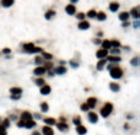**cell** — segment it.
Here are the masks:
<instances>
[{
	"label": "cell",
	"instance_id": "6da1fadb",
	"mask_svg": "<svg viewBox=\"0 0 140 135\" xmlns=\"http://www.w3.org/2000/svg\"><path fill=\"white\" fill-rule=\"evenodd\" d=\"M107 69L109 70L111 77H113L114 80H118V79H122L123 77V69H122L121 66H118L117 64H109L107 66Z\"/></svg>",
	"mask_w": 140,
	"mask_h": 135
},
{
	"label": "cell",
	"instance_id": "7a4b0ae2",
	"mask_svg": "<svg viewBox=\"0 0 140 135\" xmlns=\"http://www.w3.org/2000/svg\"><path fill=\"white\" fill-rule=\"evenodd\" d=\"M23 52H26L28 54H37V53H43L42 47H37L34 43H26L22 46Z\"/></svg>",
	"mask_w": 140,
	"mask_h": 135
},
{
	"label": "cell",
	"instance_id": "3957f363",
	"mask_svg": "<svg viewBox=\"0 0 140 135\" xmlns=\"http://www.w3.org/2000/svg\"><path fill=\"white\" fill-rule=\"evenodd\" d=\"M112 112H113V103H111V102H106L103 104V107L100 109V114H101V117H103V118L109 117V114Z\"/></svg>",
	"mask_w": 140,
	"mask_h": 135
},
{
	"label": "cell",
	"instance_id": "277c9868",
	"mask_svg": "<svg viewBox=\"0 0 140 135\" xmlns=\"http://www.w3.org/2000/svg\"><path fill=\"white\" fill-rule=\"evenodd\" d=\"M109 55V53H108V51H106V49H98L97 52H96V56H97L98 59H106L107 56Z\"/></svg>",
	"mask_w": 140,
	"mask_h": 135
},
{
	"label": "cell",
	"instance_id": "5b68a950",
	"mask_svg": "<svg viewBox=\"0 0 140 135\" xmlns=\"http://www.w3.org/2000/svg\"><path fill=\"white\" fill-rule=\"evenodd\" d=\"M87 119L91 124H96L98 122V116L95 112H89L87 113Z\"/></svg>",
	"mask_w": 140,
	"mask_h": 135
},
{
	"label": "cell",
	"instance_id": "8992f818",
	"mask_svg": "<svg viewBox=\"0 0 140 135\" xmlns=\"http://www.w3.org/2000/svg\"><path fill=\"white\" fill-rule=\"evenodd\" d=\"M47 73V70L44 69V66L41 65V66H37L36 69L33 70V74L36 75V76H38V77H41L42 75H44Z\"/></svg>",
	"mask_w": 140,
	"mask_h": 135
},
{
	"label": "cell",
	"instance_id": "52a82bcc",
	"mask_svg": "<svg viewBox=\"0 0 140 135\" xmlns=\"http://www.w3.org/2000/svg\"><path fill=\"white\" fill-rule=\"evenodd\" d=\"M52 91V87L49 86V85L44 84L43 86H41V90H39V92H41V95H43V96H48L49 93H51Z\"/></svg>",
	"mask_w": 140,
	"mask_h": 135
},
{
	"label": "cell",
	"instance_id": "ba28073f",
	"mask_svg": "<svg viewBox=\"0 0 140 135\" xmlns=\"http://www.w3.org/2000/svg\"><path fill=\"white\" fill-rule=\"evenodd\" d=\"M106 60H108L109 63H112V64H117V63H121L122 61V58H121V55H108L106 58Z\"/></svg>",
	"mask_w": 140,
	"mask_h": 135
},
{
	"label": "cell",
	"instance_id": "9c48e42d",
	"mask_svg": "<svg viewBox=\"0 0 140 135\" xmlns=\"http://www.w3.org/2000/svg\"><path fill=\"white\" fill-rule=\"evenodd\" d=\"M129 16H133L135 20H139V17H140V9H139V6L133 8V9L130 10V12H129Z\"/></svg>",
	"mask_w": 140,
	"mask_h": 135
},
{
	"label": "cell",
	"instance_id": "30bf717a",
	"mask_svg": "<svg viewBox=\"0 0 140 135\" xmlns=\"http://www.w3.org/2000/svg\"><path fill=\"white\" fill-rule=\"evenodd\" d=\"M57 128H58V130L59 131H68L69 130V125L66 124L65 122H60V123H58L57 122Z\"/></svg>",
	"mask_w": 140,
	"mask_h": 135
},
{
	"label": "cell",
	"instance_id": "8fae6325",
	"mask_svg": "<svg viewBox=\"0 0 140 135\" xmlns=\"http://www.w3.org/2000/svg\"><path fill=\"white\" fill-rule=\"evenodd\" d=\"M65 12L68 15H75L76 14V6L73 4H69L65 6Z\"/></svg>",
	"mask_w": 140,
	"mask_h": 135
},
{
	"label": "cell",
	"instance_id": "7c38bea8",
	"mask_svg": "<svg viewBox=\"0 0 140 135\" xmlns=\"http://www.w3.org/2000/svg\"><path fill=\"white\" fill-rule=\"evenodd\" d=\"M78 27H79V30H81V31H86V30H89L90 28V22L89 21H80L79 25H78Z\"/></svg>",
	"mask_w": 140,
	"mask_h": 135
},
{
	"label": "cell",
	"instance_id": "4fadbf2b",
	"mask_svg": "<svg viewBox=\"0 0 140 135\" xmlns=\"http://www.w3.org/2000/svg\"><path fill=\"white\" fill-rule=\"evenodd\" d=\"M42 135H54V130L52 129V126L44 125L42 126Z\"/></svg>",
	"mask_w": 140,
	"mask_h": 135
},
{
	"label": "cell",
	"instance_id": "5bb4252c",
	"mask_svg": "<svg viewBox=\"0 0 140 135\" xmlns=\"http://www.w3.org/2000/svg\"><path fill=\"white\" fill-rule=\"evenodd\" d=\"M76 133L79 135H86V133H87V128L85 125H82V124H80V125H78L76 126Z\"/></svg>",
	"mask_w": 140,
	"mask_h": 135
},
{
	"label": "cell",
	"instance_id": "9a60e30c",
	"mask_svg": "<svg viewBox=\"0 0 140 135\" xmlns=\"http://www.w3.org/2000/svg\"><path fill=\"white\" fill-rule=\"evenodd\" d=\"M43 122H44V124L48 125V126H53V125H55V124H57V119H55V118H51V117L44 118Z\"/></svg>",
	"mask_w": 140,
	"mask_h": 135
},
{
	"label": "cell",
	"instance_id": "2e32d148",
	"mask_svg": "<svg viewBox=\"0 0 140 135\" xmlns=\"http://www.w3.org/2000/svg\"><path fill=\"white\" fill-rule=\"evenodd\" d=\"M54 74H57V75H64V74H66V68L64 65L57 66L55 69H54Z\"/></svg>",
	"mask_w": 140,
	"mask_h": 135
},
{
	"label": "cell",
	"instance_id": "e0dca14e",
	"mask_svg": "<svg viewBox=\"0 0 140 135\" xmlns=\"http://www.w3.org/2000/svg\"><path fill=\"white\" fill-rule=\"evenodd\" d=\"M129 12H127V11H123V12H121V14L118 15V19L121 20L122 22H125V21H129Z\"/></svg>",
	"mask_w": 140,
	"mask_h": 135
},
{
	"label": "cell",
	"instance_id": "ac0fdd59",
	"mask_svg": "<svg viewBox=\"0 0 140 135\" xmlns=\"http://www.w3.org/2000/svg\"><path fill=\"white\" fill-rule=\"evenodd\" d=\"M108 9H109L111 12H116V11H118V9H119V3L112 1V3L109 4V6H108Z\"/></svg>",
	"mask_w": 140,
	"mask_h": 135
},
{
	"label": "cell",
	"instance_id": "d6986e66",
	"mask_svg": "<svg viewBox=\"0 0 140 135\" xmlns=\"http://www.w3.org/2000/svg\"><path fill=\"white\" fill-rule=\"evenodd\" d=\"M86 103H87V106H89L90 108L96 107V104H97V98H96V97H89Z\"/></svg>",
	"mask_w": 140,
	"mask_h": 135
},
{
	"label": "cell",
	"instance_id": "ffe728a7",
	"mask_svg": "<svg viewBox=\"0 0 140 135\" xmlns=\"http://www.w3.org/2000/svg\"><path fill=\"white\" fill-rule=\"evenodd\" d=\"M36 125H37V122L34 120V119H30V120L25 122V128H27V129H32Z\"/></svg>",
	"mask_w": 140,
	"mask_h": 135
},
{
	"label": "cell",
	"instance_id": "44dd1931",
	"mask_svg": "<svg viewBox=\"0 0 140 135\" xmlns=\"http://www.w3.org/2000/svg\"><path fill=\"white\" fill-rule=\"evenodd\" d=\"M21 119H22L23 122H27V120H30V119H32V114L30 112H27V111H23V112L21 113Z\"/></svg>",
	"mask_w": 140,
	"mask_h": 135
},
{
	"label": "cell",
	"instance_id": "7402d4cb",
	"mask_svg": "<svg viewBox=\"0 0 140 135\" xmlns=\"http://www.w3.org/2000/svg\"><path fill=\"white\" fill-rule=\"evenodd\" d=\"M109 90H111L112 92H118V91L121 90V85L118 84V82H111V84H109Z\"/></svg>",
	"mask_w": 140,
	"mask_h": 135
},
{
	"label": "cell",
	"instance_id": "603a6c76",
	"mask_svg": "<svg viewBox=\"0 0 140 135\" xmlns=\"http://www.w3.org/2000/svg\"><path fill=\"white\" fill-rule=\"evenodd\" d=\"M106 63H107V60H106V59H100V60H98V63H97V65H96V69H97L98 71H102V70L104 69Z\"/></svg>",
	"mask_w": 140,
	"mask_h": 135
},
{
	"label": "cell",
	"instance_id": "cb8c5ba5",
	"mask_svg": "<svg viewBox=\"0 0 140 135\" xmlns=\"http://www.w3.org/2000/svg\"><path fill=\"white\" fill-rule=\"evenodd\" d=\"M101 48L102 49H106V51H109L111 49V42H109V39H104L101 42Z\"/></svg>",
	"mask_w": 140,
	"mask_h": 135
},
{
	"label": "cell",
	"instance_id": "d4e9b609",
	"mask_svg": "<svg viewBox=\"0 0 140 135\" xmlns=\"http://www.w3.org/2000/svg\"><path fill=\"white\" fill-rule=\"evenodd\" d=\"M10 93L11 95H21L22 96V89L21 87H11L10 89Z\"/></svg>",
	"mask_w": 140,
	"mask_h": 135
},
{
	"label": "cell",
	"instance_id": "484cf974",
	"mask_svg": "<svg viewBox=\"0 0 140 135\" xmlns=\"http://www.w3.org/2000/svg\"><path fill=\"white\" fill-rule=\"evenodd\" d=\"M55 16V11L54 10H48L46 14H44V17H46V20H52L53 17Z\"/></svg>",
	"mask_w": 140,
	"mask_h": 135
},
{
	"label": "cell",
	"instance_id": "4316f807",
	"mask_svg": "<svg viewBox=\"0 0 140 135\" xmlns=\"http://www.w3.org/2000/svg\"><path fill=\"white\" fill-rule=\"evenodd\" d=\"M96 19H97L98 21H106V19H107L106 12H103V11H100V12H97V14H96Z\"/></svg>",
	"mask_w": 140,
	"mask_h": 135
},
{
	"label": "cell",
	"instance_id": "83f0119b",
	"mask_svg": "<svg viewBox=\"0 0 140 135\" xmlns=\"http://www.w3.org/2000/svg\"><path fill=\"white\" fill-rule=\"evenodd\" d=\"M34 64L38 66H41L44 64V59L42 58V55H36V58H34Z\"/></svg>",
	"mask_w": 140,
	"mask_h": 135
},
{
	"label": "cell",
	"instance_id": "f1b7e54d",
	"mask_svg": "<svg viewBox=\"0 0 140 135\" xmlns=\"http://www.w3.org/2000/svg\"><path fill=\"white\" fill-rule=\"evenodd\" d=\"M109 42H111V48H121L122 47L121 42L118 39H109Z\"/></svg>",
	"mask_w": 140,
	"mask_h": 135
},
{
	"label": "cell",
	"instance_id": "f546056e",
	"mask_svg": "<svg viewBox=\"0 0 140 135\" xmlns=\"http://www.w3.org/2000/svg\"><path fill=\"white\" fill-rule=\"evenodd\" d=\"M15 3V0H1V5L4 6V8H10V6H12Z\"/></svg>",
	"mask_w": 140,
	"mask_h": 135
},
{
	"label": "cell",
	"instance_id": "4dcf8cb0",
	"mask_svg": "<svg viewBox=\"0 0 140 135\" xmlns=\"http://www.w3.org/2000/svg\"><path fill=\"white\" fill-rule=\"evenodd\" d=\"M96 14H97V12H96V10H90L89 12H87V14H85L86 15V17H89V19H96Z\"/></svg>",
	"mask_w": 140,
	"mask_h": 135
},
{
	"label": "cell",
	"instance_id": "1f68e13d",
	"mask_svg": "<svg viewBox=\"0 0 140 135\" xmlns=\"http://www.w3.org/2000/svg\"><path fill=\"white\" fill-rule=\"evenodd\" d=\"M73 124H74V125H80V124H82V123H81V117L80 116H76V117H74V118H73Z\"/></svg>",
	"mask_w": 140,
	"mask_h": 135
},
{
	"label": "cell",
	"instance_id": "d6a6232c",
	"mask_svg": "<svg viewBox=\"0 0 140 135\" xmlns=\"http://www.w3.org/2000/svg\"><path fill=\"white\" fill-rule=\"evenodd\" d=\"M48 109H49L48 103H47V102H42V103H41V111H42L43 113H47V112H48Z\"/></svg>",
	"mask_w": 140,
	"mask_h": 135
},
{
	"label": "cell",
	"instance_id": "836d02e7",
	"mask_svg": "<svg viewBox=\"0 0 140 135\" xmlns=\"http://www.w3.org/2000/svg\"><path fill=\"white\" fill-rule=\"evenodd\" d=\"M44 84H46V80L43 79L42 76H41V77H37V79H36V85H37V86H39V87H41V86H43Z\"/></svg>",
	"mask_w": 140,
	"mask_h": 135
},
{
	"label": "cell",
	"instance_id": "e575fe53",
	"mask_svg": "<svg viewBox=\"0 0 140 135\" xmlns=\"http://www.w3.org/2000/svg\"><path fill=\"white\" fill-rule=\"evenodd\" d=\"M42 58H43V59H46V60H48V61H51L52 59H53V55H52L51 53H44V52H43V53H42Z\"/></svg>",
	"mask_w": 140,
	"mask_h": 135
},
{
	"label": "cell",
	"instance_id": "d590c367",
	"mask_svg": "<svg viewBox=\"0 0 140 135\" xmlns=\"http://www.w3.org/2000/svg\"><path fill=\"white\" fill-rule=\"evenodd\" d=\"M130 65L133 66H138L139 65V56H134L133 59L130 60Z\"/></svg>",
	"mask_w": 140,
	"mask_h": 135
},
{
	"label": "cell",
	"instance_id": "8d00e7d4",
	"mask_svg": "<svg viewBox=\"0 0 140 135\" xmlns=\"http://www.w3.org/2000/svg\"><path fill=\"white\" fill-rule=\"evenodd\" d=\"M80 109H81L82 112H89L90 107H89V106H87V103H82V104L80 106Z\"/></svg>",
	"mask_w": 140,
	"mask_h": 135
},
{
	"label": "cell",
	"instance_id": "74e56055",
	"mask_svg": "<svg viewBox=\"0 0 140 135\" xmlns=\"http://www.w3.org/2000/svg\"><path fill=\"white\" fill-rule=\"evenodd\" d=\"M1 124L4 125V128H5V129H8V128H9V126H10V120H9V118H5L4 120L1 122Z\"/></svg>",
	"mask_w": 140,
	"mask_h": 135
},
{
	"label": "cell",
	"instance_id": "f35d334b",
	"mask_svg": "<svg viewBox=\"0 0 140 135\" xmlns=\"http://www.w3.org/2000/svg\"><path fill=\"white\" fill-rule=\"evenodd\" d=\"M85 17H86V15H85L84 12H78V14H76V19L80 20V21H84Z\"/></svg>",
	"mask_w": 140,
	"mask_h": 135
},
{
	"label": "cell",
	"instance_id": "ab89813d",
	"mask_svg": "<svg viewBox=\"0 0 140 135\" xmlns=\"http://www.w3.org/2000/svg\"><path fill=\"white\" fill-rule=\"evenodd\" d=\"M43 66H44V69L48 71L49 69L53 68V63H52V61H47V63H44V65H43Z\"/></svg>",
	"mask_w": 140,
	"mask_h": 135
},
{
	"label": "cell",
	"instance_id": "60d3db41",
	"mask_svg": "<svg viewBox=\"0 0 140 135\" xmlns=\"http://www.w3.org/2000/svg\"><path fill=\"white\" fill-rule=\"evenodd\" d=\"M111 55H114V54H119L121 53V49L119 48H111Z\"/></svg>",
	"mask_w": 140,
	"mask_h": 135
},
{
	"label": "cell",
	"instance_id": "b9f144b4",
	"mask_svg": "<svg viewBox=\"0 0 140 135\" xmlns=\"http://www.w3.org/2000/svg\"><path fill=\"white\" fill-rule=\"evenodd\" d=\"M69 64L73 66V68H75V69H76V68H79V61H76V60H70Z\"/></svg>",
	"mask_w": 140,
	"mask_h": 135
},
{
	"label": "cell",
	"instance_id": "7bdbcfd3",
	"mask_svg": "<svg viewBox=\"0 0 140 135\" xmlns=\"http://www.w3.org/2000/svg\"><path fill=\"white\" fill-rule=\"evenodd\" d=\"M16 125L19 126V128H25V122H23L22 119H20V120H17Z\"/></svg>",
	"mask_w": 140,
	"mask_h": 135
},
{
	"label": "cell",
	"instance_id": "ee69618b",
	"mask_svg": "<svg viewBox=\"0 0 140 135\" xmlns=\"http://www.w3.org/2000/svg\"><path fill=\"white\" fill-rule=\"evenodd\" d=\"M10 98H11V100H14V101H17V100L21 98V95H11Z\"/></svg>",
	"mask_w": 140,
	"mask_h": 135
},
{
	"label": "cell",
	"instance_id": "f6af8a7d",
	"mask_svg": "<svg viewBox=\"0 0 140 135\" xmlns=\"http://www.w3.org/2000/svg\"><path fill=\"white\" fill-rule=\"evenodd\" d=\"M3 54H6V55L11 54V49H9V48H4V49H3Z\"/></svg>",
	"mask_w": 140,
	"mask_h": 135
},
{
	"label": "cell",
	"instance_id": "bcb514c9",
	"mask_svg": "<svg viewBox=\"0 0 140 135\" xmlns=\"http://www.w3.org/2000/svg\"><path fill=\"white\" fill-rule=\"evenodd\" d=\"M92 42L95 43V44H100V46H101V39H97V38H95Z\"/></svg>",
	"mask_w": 140,
	"mask_h": 135
},
{
	"label": "cell",
	"instance_id": "7dc6e473",
	"mask_svg": "<svg viewBox=\"0 0 140 135\" xmlns=\"http://www.w3.org/2000/svg\"><path fill=\"white\" fill-rule=\"evenodd\" d=\"M139 25H140L139 20H135V22H134V27H135V28H138V27H139Z\"/></svg>",
	"mask_w": 140,
	"mask_h": 135
},
{
	"label": "cell",
	"instance_id": "c3c4849f",
	"mask_svg": "<svg viewBox=\"0 0 140 135\" xmlns=\"http://www.w3.org/2000/svg\"><path fill=\"white\" fill-rule=\"evenodd\" d=\"M129 25H130V22L129 21H125V22H123V27H128Z\"/></svg>",
	"mask_w": 140,
	"mask_h": 135
},
{
	"label": "cell",
	"instance_id": "681fc988",
	"mask_svg": "<svg viewBox=\"0 0 140 135\" xmlns=\"http://www.w3.org/2000/svg\"><path fill=\"white\" fill-rule=\"evenodd\" d=\"M103 36V32H97V34H96V37H98V38H101Z\"/></svg>",
	"mask_w": 140,
	"mask_h": 135
},
{
	"label": "cell",
	"instance_id": "f907efd6",
	"mask_svg": "<svg viewBox=\"0 0 140 135\" xmlns=\"http://www.w3.org/2000/svg\"><path fill=\"white\" fill-rule=\"evenodd\" d=\"M48 75H49V76H54V71H52V70H48Z\"/></svg>",
	"mask_w": 140,
	"mask_h": 135
},
{
	"label": "cell",
	"instance_id": "816d5d0a",
	"mask_svg": "<svg viewBox=\"0 0 140 135\" xmlns=\"http://www.w3.org/2000/svg\"><path fill=\"white\" fill-rule=\"evenodd\" d=\"M5 130H6V129L4 128V125H3V124L0 123V131H5Z\"/></svg>",
	"mask_w": 140,
	"mask_h": 135
},
{
	"label": "cell",
	"instance_id": "f5cc1de1",
	"mask_svg": "<svg viewBox=\"0 0 140 135\" xmlns=\"http://www.w3.org/2000/svg\"><path fill=\"white\" fill-rule=\"evenodd\" d=\"M31 135H42V134H41L39 131H33V133H32Z\"/></svg>",
	"mask_w": 140,
	"mask_h": 135
},
{
	"label": "cell",
	"instance_id": "db71d44e",
	"mask_svg": "<svg viewBox=\"0 0 140 135\" xmlns=\"http://www.w3.org/2000/svg\"><path fill=\"white\" fill-rule=\"evenodd\" d=\"M78 1H79V0H70V3H71L73 5H74L75 3H78Z\"/></svg>",
	"mask_w": 140,
	"mask_h": 135
},
{
	"label": "cell",
	"instance_id": "11a10c76",
	"mask_svg": "<svg viewBox=\"0 0 140 135\" xmlns=\"http://www.w3.org/2000/svg\"><path fill=\"white\" fill-rule=\"evenodd\" d=\"M0 135H6V130H5V131H0Z\"/></svg>",
	"mask_w": 140,
	"mask_h": 135
}]
</instances>
